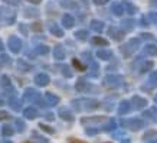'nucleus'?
I'll use <instances>...</instances> for the list:
<instances>
[{
  "instance_id": "nucleus-1",
  "label": "nucleus",
  "mask_w": 157,
  "mask_h": 143,
  "mask_svg": "<svg viewBox=\"0 0 157 143\" xmlns=\"http://www.w3.org/2000/svg\"><path fill=\"white\" fill-rule=\"evenodd\" d=\"M72 105L75 107L76 111H82V110H86V111H90V110H95L100 107V103L94 98H84V100H75L72 101Z\"/></svg>"
},
{
  "instance_id": "nucleus-2",
  "label": "nucleus",
  "mask_w": 157,
  "mask_h": 143,
  "mask_svg": "<svg viewBox=\"0 0 157 143\" xmlns=\"http://www.w3.org/2000/svg\"><path fill=\"white\" fill-rule=\"evenodd\" d=\"M140 43H141V41H140L138 38H133V39H130L127 43H124L123 46L120 48V51L123 52L124 57H130V55H133L134 52H137L138 51Z\"/></svg>"
},
{
  "instance_id": "nucleus-3",
  "label": "nucleus",
  "mask_w": 157,
  "mask_h": 143,
  "mask_svg": "<svg viewBox=\"0 0 157 143\" xmlns=\"http://www.w3.org/2000/svg\"><path fill=\"white\" fill-rule=\"evenodd\" d=\"M144 121L140 119H128V120H121V126L125 127L128 130H133V132H137V130L143 129L144 127Z\"/></svg>"
},
{
  "instance_id": "nucleus-4",
  "label": "nucleus",
  "mask_w": 157,
  "mask_h": 143,
  "mask_svg": "<svg viewBox=\"0 0 157 143\" xmlns=\"http://www.w3.org/2000/svg\"><path fill=\"white\" fill-rule=\"evenodd\" d=\"M7 45H9V49L13 54L20 52V49H22V41H20L17 36H10Z\"/></svg>"
},
{
  "instance_id": "nucleus-5",
  "label": "nucleus",
  "mask_w": 157,
  "mask_h": 143,
  "mask_svg": "<svg viewBox=\"0 0 157 143\" xmlns=\"http://www.w3.org/2000/svg\"><path fill=\"white\" fill-rule=\"evenodd\" d=\"M76 90L79 91V93H92L94 91V88H92V84H90L88 81H85V80H78L75 84Z\"/></svg>"
},
{
  "instance_id": "nucleus-6",
  "label": "nucleus",
  "mask_w": 157,
  "mask_h": 143,
  "mask_svg": "<svg viewBox=\"0 0 157 143\" xmlns=\"http://www.w3.org/2000/svg\"><path fill=\"white\" fill-rule=\"evenodd\" d=\"M147 105V100L143 98V97H140V95H133L131 97V107L136 110H141L144 109Z\"/></svg>"
},
{
  "instance_id": "nucleus-7",
  "label": "nucleus",
  "mask_w": 157,
  "mask_h": 143,
  "mask_svg": "<svg viewBox=\"0 0 157 143\" xmlns=\"http://www.w3.org/2000/svg\"><path fill=\"white\" fill-rule=\"evenodd\" d=\"M104 84L108 87H118L121 84V78L118 75H115V74H109L104 78Z\"/></svg>"
},
{
  "instance_id": "nucleus-8",
  "label": "nucleus",
  "mask_w": 157,
  "mask_h": 143,
  "mask_svg": "<svg viewBox=\"0 0 157 143\" xmlns=\"http://www.w3.org/2000/svg\"><path fill=\"white\" fill-rule=\"evenodd\" d=\"M35 84L39 87H45L49 84V77L46 75V74H43V72H40V74H38V75L35 77Z\"/></svg>"
},
{
  "instance_id": "nucleus-9",
  "label": "nucleus",
  "mask_w": 157,
  "mask_h": 143,
  "mask_svg": "<svg viewBox=\"0 0 157 143\" xmlns=\"http://www.w3.org/2000/svg\"><path fill=\"white\" fill-rule=\"evenodd\" d=\"M74 25H75V19H74V16L72 14H63L62 16V26L67 29H71L74 28Z\"/></svg>"
},
{
  "instance_id": "nucleus-10",
  "label": "nucleus",
  "mask_w": 157,
  "mask_h": 143,
  "mask_svg": "<svg viewBox=\"0 0 157 143\" xmlns=\"http://www.w3.org/2000/svg\"><path fill=\"white\" fill-rule=\"evenodd\" d=\"M48 29H49L51 34L55 35V36H58V38H62V36H63V30H62L56 23H53V22H49L48 23Z\"/></svg>"
},
{
  "instance_id": "nucleus-11",
  "label": "nucleus",
  "mask_w": 157,
  "mask_h": 143,
  "mask_svg": "<svg viewBox=\"0 0 157 143\" xmlns=\"http://www.w3.org/2000/svg\"><path fill=\"white\" fill-rule=\"evenodd\" d=\"M108 35L113 39H115V41H121V39L124 38V32H121V30L117 28H113V26L108 28Z\"/></svg>"
},
{
  "instance_id": "nucleus-12",
  "label": "nucleus",
  "mask_w": 157,
  "mask_h": 143,
  "mask_svg": "<svg viewBox=\"0 0 157 143\" xmlns=\"http://www.w3.org/2000/svg\"><path fill=\"white\" fill-rule=\"evenodd\" d=\"M101 121H107L104 116H97V117H84L81 120L82 124H90V123H101Z\"/></svg>"
},
{
  "instance_id": "nucleus-13",
  "label": "nucleus",
  "mask_w": 157,
  "mask_h": 143,
  "mask_svg": "<svg viewBox=\"0 0 157 143\" xmlns=\"http://www.w3.org/2000/svg\"><path fill=\"white\" fill-rule=\"evenodd\" d=\"M38 110L35 109V107H26V109L23 110V116L26 117V119L32 120V119H36L38 117Z\"/></svg>"
},
{
  "instance_id": "nucleus-14",
  "label": "nucleus",
  "mask_w": 157,
  "mask_h": 143,
  "mask_svg": "<svg viewBox=\"0 0 157 143\" xmlns=\"http://www.w3.org/2000/svg\"><path fill=\"white\" fill-rule=\"evenodd\" d=\"M39 93L36 90H33V88H28V90H25L23 93V98L25 100H36L39 97Z\"/></svg>"
},
{
  "instance_id": "nucleus-15",
  "label": "nucleus",
  "mask_w": 157,
  "mask_h": 143,
  "mask_svg": "<svg viewBox=\"0 0 157 143\" xmlns=\"http://www.w3.org/2000/svg\"><path fill=\"white\" fill-rule=\"evenodd\" d=\"M128 111H131V103H128V101H121L118 105V114H127Z\"/></svg>"
},
{
  "instance_id": "nucleus-16",
  "label": "nucleus",
  "mask_w": 157,
  "mask_h": 143,
  "mask_svg": "<svg viewBox=\"0 0 157 143\" xmlns=\"http://www.w3.org/2000/svg\"><path fill=\"white\" fill-rule=\"evenodd\" d=\"M45 97H46L45 100H46V104L48 105H56L58 103H59V97L55 95V94H52V93H46Z\"/></svg>"
},
{
  "instance_id": "nucleus-17",
  "label": "nucleus",
  "mask_w": 157,
  "mask_h": 143,
  "mask_svg": "<svg viewBox=\"0 0 157 143\" xmlns=\"http://www.w3.org/2000/svg\"><path fill=\"white\" fill-rule=\"evenodd\" d=\"M59 117L61 119H63L65 121H72L74 120V114H72L69 110H67V109H61L59 110Z\"/></svg>"
},
{
  "instance_id": "nucleus-18",
  "label": "nucleus",
  "mask_w": 157,
  "mask_h": 143,
  "mask_svg": "<svg viewBox=\"0 0 157 143\" xmlns=\"http://www.w3.org/2000/svg\"><path fill=\"white\" fill-rule=\"evenodd\" d=\"M53 57H55V59H58V61H62V59L65 58V51H63V48H62L61 45L55 46V49H53Z\"/></svg>"
},
{
  "instance_id": "nucleus-19",
  "label": "nucleus",
  "mask_w": 157,
  "mask_h": 143,
  "mask_svg": "<svg viewBox=\"0 0 157 143\" xmlns=\"http://www.w3.org/2000/svg\"><path fill=\"white\" fill-rule=\"evenodd\" d=\"M143 52L146 54V55H150V57H157V46L156 45H146L143 49Z\"/></svg>"
},
{
  "instance_id": "nucleus-20",
  "label": "nucleus",
  "mask_w": 157,
  "mask_h": 143,
  "mask_svg": "<svg viewBox=\"0 0 157 143\" xmlns=\"http://www.w3.org/2000/svg\"><path fill=\"white\" fill-rule=\"evenodd\" d=\"M111 12H113L115 16H123L124 6L121 5V3H113V6H111Z\"/></svg>"
},
{
  "instance_id": "nucleus-21",
  "label": "nucleus",
  "mask_w": 157,
  "mask_h": 143,
  "mask_svg": "<svg viewBox=\"0 0 157 143\" xmlns=\"http://www.w3.org/2000/svg\"><path fill=\"white\" fill-rule=\"evenodd\" d=\"M91 29L95 30V32H102L105 29V25L101 22V20H92L91 22Z\"/></svg>"
},
{
  "instance_id": "nucleus-22",
  "label": "nucleus",
  "mask_w": 157,
  "mask_h": 143,
  "mask_svg": "<svg viewBox=\"0 0 157 143\" xmlns=\"http://www.w3.org/2000/svg\"><path fill=\"white\" fill-rule=\"evenodd\" d=\"M144 116L148 117V119H151L153 121H157V107H151L150 110H146Z\"/></svg>"
},
{
  "instance_id": "nucleus-23",
  "label": "nucleus",
  "mask_w": 157,
  "mask_h": 143,
  "mask_svg": "<svg viewBox=\"0 0 157 143\" xmlns=\"http://www.w3.org/2000/svg\"><path fill=\"white\" fill-rule=\"evenodd\" d=\"M91 42H92V45H95V46H107V45H108V41H105V39L101 38V36L92 38L91 39Z\"/></svg>"
},
{
  "instance_id": "nucleus-24",
  "label": "nucleus",
  "mask_w": 157,
  "mask_h": 143,
  "mask_svg": "<svg viewBox=\"0 0 157 143\" xmlns=\"http://www.w3.org/2000/svg\"><path fill=\"white\" fill-rule=\"evenodd\" d=\"M88 30H85V29H82V30H76L75 32V38L78 39V41H86L88 39Z\"/></svg>"
},
{
  "instance_id": "nucleus-25",
  "label": "nucleus",
  "mask_w": 157,
  "mask_h": 143,
  "mask_svg": "<svg viewBox=\"0 0 157 143\" xmlns=\"http://www.w3.org/2000/svg\"><path fill=\"white\" fill-rule=\"evenodd\" d=\"M123 6L125 7V10H127V13L128 14H136L137 13V7L134 5H131V3H128V2H124Z\"/></svg>"
},
{
  "instance_id": "nucleus-26",
  "label": "nucleus",
  "mask_w": 157,
  "mask_h": 143,
  "mask_svg": "<svg viewBox=\"0 0 157 143\" xmlns=\"http://www.w3.org/2000/svg\"><path fill=\"white\" fill-rule=\"evenodd\" d=\"M111 51H98L97 52V57L100 58V59H102V61H108L109 58H111Z\"/></svg>"
},
{
  "instance_id": "nucleus-27",
  "label": "nucleus",
  "mask_w": 157,
  "mask_h": 143,
  "mask_svg": "<svg viewBox=\"0 0 157 143\" xmlns=\"http://www.w3.org/2000/svg\"><path fill=\"white\" fill-rule=\"evenodd\" d=\"M35 52L38 54V55H46L49 52V48L45 46V45H38V46L35 48Z\"/></svg>"
},
{
  "instance_id": "nucleus-28",
  "label": "nucleus",
  "mask_w": 157,
  "mask_h": 143,
  "mask_svg": "<svg viewBox=\"0 0 157 143\" xmlns=\"http://www.w3.org/2000/svg\"><path fill=\"white\" fill-rule=\"evenodd\" d=\"M115 127H117V121H115L114 119H111L107 121V124L104 126V130L105 132H111V130H114Z\"/></svg>"
},
{
  "instance_id": "nucleus-29",
  "label": "nucleus",
  "mask_w": 157,
  "mask_h": 143,
  "mask_svg": "<svg viewBox=\"0 0 157 143\" xmlns=\"http://www.w3.org/2000/svg\"><path fill=\"white\" fill-rule=\"evenodd\" d=\"M123 28H124V30H133V28H134V20L133 19H125V20H123Z\"/></svg>"
},
{
  "instance_id": "nucleus-30",
  "label": "nucleus",
  "mask_w": 157,
  "mask_h": 143,
  "mask_svg": "<svg viewBox=\"0 0 157 143\" xmlns=\"http://www.w3.org/2000/svg\"><path fill=\"white\" fill-rule=\"evenodd\" d=\"M151 68H153V62L151 61H146V62H143V65H141V68H140V72H141V74L148 72Z\"/></svg>"
},
{
  "instance_id": "nucleus-31",
  "label": "nucleus",
  "mask_w": 157,
  "mask_h": 143,
  "mask_svg": "<svg viewBox=\"0 0 157 143\" xmlns=\"http://www.w3.org/2000/svg\"><path fill=\"white\" fill-rule=\"evenodd\" d=\"M14 124H16V130L17 132H23L25 127H26V124H25V121L22 119H16L14 120Z\"/></svg>"
},
{
  "instance_id": "nucleus-32",
  "label": "nucleus",
  "mask_w": 157,
  "mask_h": 143,
  "mask_svg": "<svg viewBox=\"0 0 157 143\" xmlns=\"http://www.w3.org/2000/svg\"><path fill=\"white\" fill-rule=\"evenodd\" d=\"M72 65H74V67H75L78 71H84V70L86 68L85 64H82L79 59H72Z\"/></svg>"
},
{
  "instance_id": "nucleus-33",
  "label": "nucleus",
  "mask_w": 157,
  "mask_h": 143,
  "mask_svg": "<svg viewBox=\"0 0 157 143\" xmlns=\"http://www.w3.org/2000/svg\"><path fill=\"white\" fill-rule=\"evenodd\" d=\"M13 132H14L13 127H10V126H3V127H2V134H5V136H7V137L12 136Z\"/></svg>"
},
{
  "instance_id": "nucleus-34",
  "label": "nucleus",
  "mask_w": 157,
  "mask_h": 143,
  "mask_svg": "<svg viewBox=\"0 0 157 143\" xmlns=\"http://www.w3.org/2000/svg\"><path fill=\"white\" fill-rule=\"evenodd\" d=\"M143 139L144 140H150V139H151V140H154V139H157V132H147V133L144 134L143 136Z\"/></svg>"
},
{
  "instance_id": "nucleus-35",
  "label": "nucleus",
  "mask_w": 157,
  "mask_h": 143,
  "mask_svg": "<svg viewBox=\"0 0 157 143\" xmlns=\"http://www.w3.org/2000/svg\"><path fill=\"white\" fill-rule=\"evenodd\" d=\"M9 105H10V107H12L13 110H20V103L16 100V98H10Z\"/></svg>"
},
{
  "instance_id": "nucleus-36",
  "label": "nucleus",
  "mask_w": 157,
  "mask_h": 143,
  "mask_svg": "<svg viewBox=\"0 0 157 143\" xmlns=\"http://www.w3.org/2000/svg\"><path fill=\"white\" fill-rule=\"evenodd\" d=\"M61 71H62V74L67 77V78H69V77H72V72H71V68L68 67V65H62V68H61Z\"/></svg>"
},
{
  "instance_id": "nucleus-37",
  "label": "nucleus",
  "mask_w": 157,
  "mask_h": 143,
  "mask_svg": "<svg viewBox=\"0 0 157 143\" xmlns=\"http://www.w3.org/2000/svg\"><path fill=\"white\" fill-rule=\"evenodd\" d=\"M0 64H3V65L10 64V57L7 54H2V55H0Z\"/></svg>"
},
{
  "instance_id": "nucleus-38",
  "label": "nucleus",
  "mask_w": 157,
  "mask_h": 143,
  "mask_svg": "<svg viewBox=\"0 0 157 143\" xmlns=\"http://www.w3.org/2000/svg\"><path fill=\"white\" fill-rule=\"evenodd\" d=\"M148 81H150V84H151V85L157 87V71H154V72H151V74H150Z\"/></svg>"
},
{
  "instance_id": "nucleus-39",
  "label": "nucleus",
  "mask_w": 157,
  "mask_h": 143,
  "mask_svg": "<svg viewBox=\"0 0 157 143\" xmlns=\"http://www.w3.org/2000/svg\"><path fill=\"white\" fill-rule=\"evenodd\" d=\"M17 67H19L22 71H29V70H30V67H29V65H26V62H23L22 59H19V61H17Z\"/></svg>"
},
{
  "instance_id": "nucleus-40",
  "label": "nucleus",
  "mask_w": 157,
  "mask_h": 143,
  "mask_svg": "<svg viewBox=\"0 0 157 143\" xmlns=\"http://www.w3.org/2000/svg\"><path fill=\"white\" fill-rule=\"evenodd\" d=\"M39 126H40V129L42 130H45V132H46V133H55V130L52 129V127H51V126H46V124H43V123H40L39 124Z\"/></svg>"
},
{
  "instance_id": "nucleus-41",
  "label": "nucleus",
  "mask_w": 157,
  "mask_h": 143,
  "mask_svg": "<svg viewBox=\"0 0 157 143\" xmlns=\"http://www.w3.org/2000/svg\"><path fill=\"white\" fill-rule=\"evenodd\" d=\"M148 19H150L151 23L157 25V12H150V13H148Z\"/></svg>"
},
{
  "instance_id": "nucleus-42",
  "label": "nucleus",
  "mask_w": 157,
  "mask_h": 143,
  "mask_svg": "<svg viewBox=\"0 0 157 143\" xmlns=\"http://www.w3.org/2000/svg\"><path fill=\"white\" fill-rule=\"evenodd\" d=\"M2 81H3V84H5V90L10 91L12 85H10V82H9V78H7V77H2Z\"/></svg>"
},
{
  "instance_id": "nucleus-43",
  "label": "nucleus",
  "mask_w": 157,
  "mask_h": 143,
  "mask_svg": "<svg viewBox=\"0 0 157 143\" xmlns=\"http://www.w3.org/2000/svg\"><path fill=\"white\" fill-rule=\"evenodd\" d=\"M100 132L98 129H95V127H86V134H90V136H94V134H97Z\"/></svg>"
},
{
  "instance_id": "nucleus-44",
  "label": "nucleus",
  "mask_w": 157,
  "mask_h": 143,
  "mask_svg": "<svg viewBox=\"0 0 157 143\" xmlns=\"http://www.w3.org/2000/svg\"><path fill=\"white\" fill-rule=\"evenodd\" d=\"M62 5H63V7H71V9H75V7H76L75 3H72V2H68V0H63V2H62Z\"/></svg>"
},
{
  "instance_id": "nucleus-45",
  "label": "nucleus",
  "mask_w": 157,
  "mask_h": 143,
  "mask_svg": "<svg viewBox=\"0 0 157 143\" xmlns=\"http://www.w3.org/2000/svg\"><path fill=\"white\" fill-rule=\"evenodd\" d=\"M5 3H7L10 6H19L20 0H5Z\"/></svg>"
},
{
  "instance_id": "nucleus-46",
  "label": "nucleus",
  "mask_w": 157,
  "mask_h": 143,
  "mask_svg": "<svg viewBox=\"0 0 157 143\" xmlns=\"http://www.w3.org/2000/svg\"><path fill=\"white\" fill-rule=\"evenodd\" d=\"M33 139H36V140H39V142H42V143H48V140L45 137H42V136H39V134L33 133Z\"/></svg>"
},
{
  "instance_id": "nucleus-47",
  "label": "nucleus",
  "mask_w": 157,
  "mask_h": 143,
  "mask_svg": "<svg viewBox=\"0 0 157 143\" xmlns=\"http://www.w3.org/2000/svg\"><path fill=\"white\" fill-rule=\"evenodd\" d=\"M10 119L9 113H6V111H0V120H7Z\"/></svg>"
},
{
  "instance_id": "nucleus-48",
  "label": "nucleus",
  "mask_w": 157,
  "mask_h": 143,
  "mask_svg": "<svg viewBox=\"0 0 157 143\" xmlns=\"http://www.w3.org/2000/svg\"><path fill=\"white\" fill-rule=\"evenodd\" d=\"M140 38H141V39H148V41H151V39H153V35H150V34H141V35H140Z\"/></svg>"
},
{
  "instance_id": "nucleus-49",
  "label": "nucleus",
  "mask_w": 157,
  "mask_h": 143,
  "mask_svg": "<svg viewBox=\"0 0 157 143\" xmlns=\"http://www.w3.org/2000/svg\"><path fill=\"white\" fill-rule=\"evenodd\" d=\"M94 3H95L97 6H102V5H105V3H108V0H94Z\"/></svg>"
},
{
  "instance_id": "nucleus-50",
  "label": "nucleus",
  "mask_w": 157,
  "mask_h": 143,
  "mask_svg": "<svg viewBox=\"0 0 157 143\" xmlns=\"http://www.w3.org/2000/svg\"><path fill=\"white\" fill-rule=\"evenodd\" d=\"M45 117H46L48 120H53V114H52V113H46V114H45Z\"/></svg>"
},
{
  "instance_id": "nucleus-51",
  "label": "nucleus",
  "mask_w": 157,
  "mask_h": 143,
  "mask_svg": "<svg viewBox=\"0 0 157 143\" xmlns=\"http://www.w3.org/2000/svg\"><path fill=\"white\" fill-rule=\"evenodd\" d=\"M150 6H153V7H157V0H150Z\"/></svg>"
},
{
  "instance_id": "nucleus-52",
  "label": "nucleus",
  "mask_w": 157,
  "mask_h": 143,
  "mask_svg": "<svg viewBox=\"0 0 157 143\" xmlns=\"http://www.w3.org/2000/svg\"><path fill=\"white\" fill-rule=\"evenodd\" d=\"M28 2H30V3H33V5H39L42 0H28Z\"/></svg>"
},
{
  "instance_id": "nucleus-53",
  "label": "nucleus",
  "mask_w": 157,
  "mask_h": 143,
  "mask_svg": "<svg viewBox=\"0 0 157 143\" xmlns=\"http://www.w3.org/2000/svg\"><path fill=\"white\" fill-rule=\"evenodd\" d=\"M140 23L143 25V26H147V20H146V19H144V18H143V19L140 20Z\"/></svg>"
},
{
  "instance_id": "nucleus-54",
  "label": "nucleus",
  "mask_w": 157,
  "mask_h": 143,
  "mask_svg": "<svg viewBox=\"0 0 157 143\" xmlns=\"http://www.w3.org/2000/svg\"><path fill=\"white\" fill-rule=\"evenodd\" d=\"M33 28H35V30H40V25H39V23H35Z\"/></svg>"
},
{
  "instance_id": "nucleus-55",
  "label": "nucleus",
  "mask_w": 157,
  "mask_h": 143,
  "mask_svg": "<svg viewBox=\"0 0 157 143\" xmlns=\"http://www.w3.org/2000/svg\"><path fill=\"white\" fill-rule=\"evenodd\" d=\"M20 30H22V32H23V34H26V28H25L23 25H20Z\"/></svg>"
},
{
  "instance_id": "nucleus-56",
  "label": "nucleus",
  "mask_w": 157,
  "mask_h": 143,
  "mask_svg": "<svg viewBox=\"0 0 157 143\" xmlns=\"http://www.w3.org/2000/svg\"><path fill=\"white\" fill-rule=\"evenodd\" d=\"M3 48L5 46H3V43H2V41H0V52H3Z\"/></svg>"
},
{
  "instance_id": "nucleus-57",
  "label": "nucleus",
  "mask_w": 157,
  "mask_h": 143,
  "mask_svg": "<svg viewBox=\"0 0 157 143\" xmlns=\"http://www.w3.org/2000/svg\"><path fill=\"white\" fill-rule=\"evenodd\" d=\"M3 104H5V101H3V100H2V98H0V107H2V105H3Z\"/></svg>"
},
{
  "instance_id": "nucleus-58",
  "label": "nucleus",
  "mask_w": 157,
  "mask_h": 143,
  "mask_svg": "<svg viewBox=\"0 0 157 143\" xmlns=\"http://www.w3.org/2000/svg\"><path fill=\"white\" fill-rule=\"evenodd\" d=\"M154 101H156V103H157V94H156V97H154Z\"/></svg>"
},
{
  "instance_id": "nucleus-59",
  "label": "nucleus",
  "mask_w": 157,
  "mask_h": 143,
  "mask_svg": "<svg viewBox=\"0 0 157 143\" xmlns=\"http://www.w3.org/2000/svg\"><path fill=\"white\" fill-rule=\"evenodd\" d=\"M151 143H157V139H156V142H154V140H153V142Z\"/></svg>"
},
{
  "instance_id": "nucleus-60",
  "label": "nucleus",
  "mask_w": 157,
  "mask_h": 143,
  "mask_svg": "<svg viewBox=\"0 0 157 143\" xmlns=\"http://www.w3.org/2000/svg\"><path fill=\"white\" fill-rule=\"evenodd\" d=\"M5 143H12V142H9V140H7V142H5Z\"/></svg>"
},
{
  "instance_id": "nucleus-61",
  "label": "nucleus",
  "mask_w": 157,
  "mask_h": 143,
  "mask_svg": "<svg viewBox=\"0 0 157 143\" xmlns=\"http://www.w3.org/2000/svg\"><path fill=\"white\" fill-rule=\"evenodd\" d=\"M75 143H84V142H75Z\"/></svg>"
}]
</instances>
